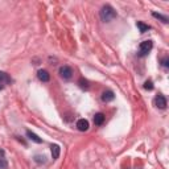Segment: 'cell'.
Returning a JSON list of instances; mask_svg holds the SVG:
<instances>
[{"label":"cell","instance_id":"cell-9","mask_svg":"<svg viewBox=\"0 0 169 169\" xmlns=\"http://www.w3.org/2000/svg\"><path fill=\"white\" fill-rule=\"evenodd\" d=\"M52 157L53 160H56V159H58L60 156V152H61V148H60V145H57V144H53L52 147Z\"/></svg>","mask_w":169,"mask_h":169},{"label":"cell","instance_id":"cell-18","mask_svg":"<svg viewBox=\"0 0 169 169\" xmlns=\"http://www.w3.org/2000/svg\"><path fill=\"white\" fill-rule=\"evenodd\" d=\"M34 159H36V161L37 163H45L46 161V160H45V156H36V157H34Z\"/></svg>","mask_w":169,"mask_h":169},{"label":"cell","instance_id":"cell-8","mask_svg":"<svg viewBox=\"0 0 169 169\" xmlns=\"http://www.w3.org/2000/svg\"><path fill=\"white\" fill-rule=\"evenodd\" d=\"M26 136H28L29 137V139L30 140H32V141H34V143H37V144H40V143H42V139H40V137L36 135V133H33L32 131H26Z\"/></svg>","mask_w":169,"mask_h":169},{"label":"cell","instance_id":"cell-12","mask_svg":"<svg viewBox=\"0 0 169 169\" xmlns=\"http://www.w3.org/2000/svg\"><path fill=\"white\" fill-rule=\"evenodd\" d=\"M152 16H153V17H156V19H159V20H161L164 24H167V23H168V17H167V16H163L161 13H157V12H152Z\"/></svg>","mask_w":169,"mask_h":169},{"label":"cell","instance_id":"cell-1","mask_svg":"<svg viewBox=\"0 0 169 169\" xmlns=\"http://www.w3.org/2000/svg\"><path fill=\"white\" fill-rule=\"evenodd\" d=\"M100 19L104 21V23H108V21H111L112 19H115L116 17V11L114 10L111 6H103L102 7V10H100Z\"/></svg>","mask_w":169,"mask_h":169},{"label":"cell","instance_id":"cell-7","mask_svg":"<svg viewBox=\"0 0 169 169\" xmlns=\"http://www.w3.org/2000/svg\"><path fill=\"white\" fill-rule=\"evenodd\" d=\"M114 98H115V95H114V92L111 91V90H107V91H104L103 94H102V100L103 102H111V100H114Z\"/></svg>","mask_w":169,"mask_h":169},{"label":"cell","instance_id":"cell-13","mask_svg":"<svg viewBox=\"0 0 169 169\" xmlns=\"http://www.w3.org/2000/svg\"><path fill=\"white\" fill-rule=\"evenodd\" d=\"M136 25H137V28L140 29V32H141V33H145L147 30L149 29V25H147V24H144V23H141V21H139V23H137Z\"/></svg>","mask_w":169,"mask_h":169},{"label":"cell","instance_id":"cell-5","mask_svg":"<svg viewBox=\"0 0 169 169\" xmlns=\"http://www.w3.org/2000/svg\"><path fill=\"white\" fill-rule=\"evenodd\" d=\"M37 77H38L40 81H42V82H48L49 79H50V74H49V73L46 72V70L41 69V70H38V72H37Z\"/></svg>","mask_w":169,"mask_h":169},{"label":"cell","instance_id":"cell-17","mask_svg":"<svg viewBox=\"0 0 169 169\" xmlns=\"http://www.w3.org/2000/svg\"><path fill=\"white\" fill-rule=\"evenodd\" d=\"M161 65L164 66V68H168V66H169V58H168V57H165V58L161 60Z\"/></svg>","mask_w":169,"mask_h":169},{"label":"cell","instance_id":"cell-6","mask_svg":"<svg viewBox=\"0 0 169 169\" xmlns=\"http://www.w3.org/2000/svg\"><path fill=\"white\" fill-rule=\"evenodd\" d=\"M77 128L82 132L87 131L88 130V120H86V119H79L77 122Z\"/></svg>","mask_w":169,"mask_h":169},{"label":"cell","instance_id":"cell-10","mask_svg":"<svg viewBox=\"0 0 169 169\" xmlns=\"http://www.w3.org/2000/svg\"><path fill=\"white\" fill-rule=\"evenodd\" d=\"M104 118L106 116L102 112H98V114H95V116H94V123L96 124V126H102L103 122H104Z\"/></svg>","mask_w":169,"mask_h":169},{"label":"cell","instance_id":"cell-3","mask_svg":"<svg viewBox=\"0 0 169 169\" xmlns=\"http://www.w3.org/2000/svg\"><path fill=\"white\" fill-rule=\"evenodd\" d=\"M60 75L64 79H70L73 77V69L70 66H61L60 68Z\"/></svg>","mask_w":169,"mask_h":169},{"label":"cell","instance_id":"cell-19","mask_svg":"<svg viewBox=\"0 0 169 169\" xmlns=\"http://www.w3.org/2000/svg\"><path fill=\"white\" fill-rule=\"evenodd\" d=\"M0 90H3V84L2 83H0Z\"/></svg>","mask_w":169,"mask_h":169},{"label":"cell","instance_id":"cell-14","mask_svg":"<svg viewBox=\"0 0 169 169\" xmlns=\"http://www.w3.org/2000/svg\"><path fill=\"white\" fill-rule=\"evenodd\" d=\"M78 83H79V87L83 88V90H87V88H88V82L86 81V79L81 78V79L78 81Z\"/></svg>","mask_w":169,"mask_h":169},{"label":"cell","instance_id":"cell-15","mask_svg":"<svg viewBox=\"0 0 169 169\" xmlns=\"http://www.w3.org/2000/svg\"><path fill=\"white\" fill-rule=\"evenodd\" d=\"M144 88L145 90H153V82L152 81H145V83H144Z\"/></svg>","mask_w":169,"mask_h":169},{"label":"cell","instance_id":"cell-11","mask_svg":"<svg viewBox=\"0 0 169 169\" xmlns=\"http://www.w3.org/2000/svg\"><path fill=\"white\" fill-rule=\"evenodd\" d=\"M11 82H12V79L10 75L4 72H0V83L3 84V83H11Z\"/></svg>","mask_w":169,"mask_h":169},{"label":"cell","instance_id":"cell-4","mask_svg":"<svg viewBox=\"0 0 169 169\" xmlns=\"http://www.w3.org/2000/svg\"><path fill=\"white\" fill-rule=\"evenodd\" d=\"M155 104H156V107L164 110L167 107V98L164 95H157L156 99H155Z\"/></svg>","mask_w":169,"mask_h":169},{"label":"cell","instance_id":"cell-16","mask_svg":"<svg viewBox=\"0 0 169 169\" xmlns=\"http://www.w3.org/2000/svg\"><path fill=\"white\" fill-rule=\"evenodd\" d=\"M8 168V163H7V160L2 157L0 159V169H7Z\"/></svg>","mask_w":169,"mask_h":169},{"label":"cell","instance_id":"cell-2","mask_svg":"<svg viewBox=\"0 0 169 169\" xmlns=\"http://www.w3.org/2000/svg\"><path fill=\"white\" fill-rule=\"evenodd\" d=\"M152 48H153V42L151 41V40L143 41V42L140 44V46H139V49H140V56H141V57L147 56L151 50H152Z\"/></svg>","mask_w":169,"mask_h":169}]
</instances>
